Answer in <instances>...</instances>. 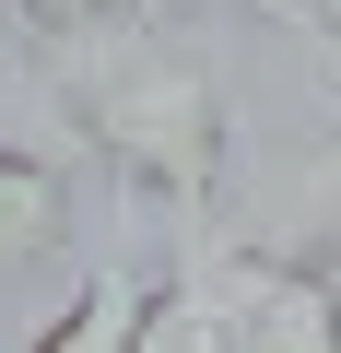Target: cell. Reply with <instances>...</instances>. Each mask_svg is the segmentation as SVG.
Masks as SVG:
<instances>
[{"label": "cell", "instance_id": "obj_8", "mask_svg": "<svg viewBox=\"0 0 341 353\" xmlns=\"http://www.w3.org/2000/svg\"><path fill=\"white\" fill-rule=\"evenodd\" d=\"M294 24H306V36L329 48V71H341V0H294Z\"/></svg>", "mask_w": 341, "mask_h": 353}, {"label": "cell", "instance_id": "obj_3", "mask_svg": "<svg viewBox=\"0 0 341 353\" xmlns=\"http://www.w3.org/2000/svg\"><path fill=\"white\" fill-rule=\"evenodd\" d=\"M71 248V165L36 141H0V283Z\"/></svg>", "mask_w": 341, "mask_h": 353}, {"label": "cell", "instance_id": "obj_7", "mask_svg": "<svg viewBox=\"0 0 341 353\" xmlns=\"http://www.w3.org/2000/svg\"><path fill=\"white\" fill-rule=\"evenodd\" d=\"M12 83H48V71H36V48H24V24L0 12V94H12Z\"/></svg>", "mask_w": 341, "mask_h": 353}, {"label": "cell", "instance_id": "obj_4", "mask_svg": "<svg viewBox=\"0 0 341 353\" xmlns=\"http://www.w3.org/2000/svg\"><path fill=\"white\" fill-rule=\"evenodd\" d=\"M24 353H153V283H141L130 259H94V271L71 283V306H59Z\"/></svg>", "mask_w": 341, "mask_h": 353}, {"label": "cell", "instance_id": "obj_2", "mask_svg": "<svg viewBox=\"0 0 341 353\" xmlns=\"http://www.w3.org/2000/svg\"><path fill=\"white\" fill-rule=\"evenodd\" d=\"M153 353H341V259L177 224V271L153 283Z\"/></svg>", "mask_w": 341, "mask_h": 353}, {"label": "cell", "instance_id": "obj_5", "mask_svg": "<svg viewBox=\"0 0 341 353\" xmlns=\"http://www.w3.org/2000/svg\"><path fill=\"white\" fill-rule=\"evenodd\" d=\"M12 24H36L48 48H71V36H106V24H165V0H0Z\"/></svg>", "mask_w": 341, "mask_h": 353}, {"label": "cell", "instance_id": "obj_1", "mask_svg": "<svg viewBox=\"0 0 341 353\" xmlns=\"http://www.w3.org/2000/svg\"><path fill=\"white\" fill-rule=\"evenodd\" d=\"M48 94L71 106L83 153L165 224H212L224 189V59L200 24H106L48 48Z\"/></svg>", "mask_w": 341, "mask_h": 353}, {"label": "cell", "instance_id": "obj_6", "mask_svg": "<svg viewBox=\"0 0 341 353\" xmlns=\"http://www.w3.org/2000/svg\"><path fill=\"white\" fill-rule=\"evenodd\" d=\"M294 212H306L294 248H329V236H341V130H318V141L294 153Z\"/></svg>", "mask_w": 341, "mask_h": 353}]
</instances>
